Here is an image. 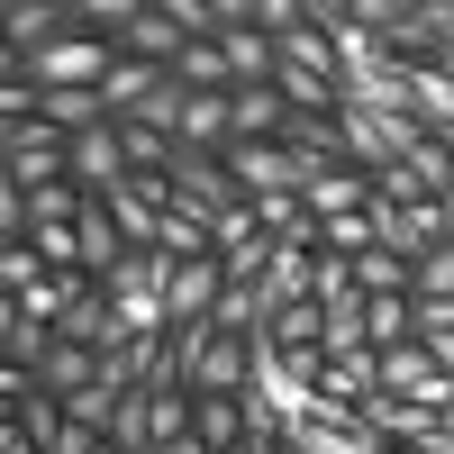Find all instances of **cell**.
<instances>
[{"instance_id":"6da1fadb","label":"cell","mask_w":454,"mask_h":454,"mask_svg":"<svg viewBox=\"0 0 454 454\" xmlns=\"http://www.w3.org/2000/svg\"><path fill=\"white\" fill-rule=\"evenodd\" d=\"M109 291V309H119V327L137 336V346H164V254H119V273L100 282Z\"/></svg>"},{"instance_id":"7a4b0ae2","label":"cell","mask_w":454,"mask_h":454,"mask_svg":"<svg viewBox=\"0 0 454 454\" xmlns=\"http://www.w3.org/2000/svg\"><path fill=\"white\" fill-rule=\"evenodd\" d=\"M0 182H19V192L73 182V137L46 128V119H10V128H0Z\"/></svg>"},{"instance_id":"3957f363","label":"cell","mask_w":454,"mask_h":454,"mask_svg":"<svg viewBox=\"0 0 454 454\" xmlns=\"http://www.w3.org/2000/svg\"><path fill=\"white\" fill-rule=\"evenodd\" d=\"M218 300H227V263L218 254L164 263V318H173V336L182 327H218Z\"/></svg>"},{"instance_id":"277c9868","label":"cell","mask_w":454,"mask_h":454,"mask_svg":"<svg viewBox=\"0 0 454 454\" xmlns=\"http://www.w3.org/2000/svg\"><path fill=\"white\" fill-rule=\"evenodd\" d=\"M173 200L182 209H200V218H227V209H246V192H237V173H227V155H200V145H173Z\"/></svg>"},{"instance_id":"5b68a950","label":"cell","mask_w":454,"mask_h":454,"mask_svg":"<svg viewBox=\"0 0 454 454\" xmlns=\"http://www.w3.org/2000/svg\"><path fill=\"white\" fill-rule=\"evenodd\" d=\"M300 300H318V246H273V273L254 282V309H263V327H273L282 309H300Z\"/></svg>"},{"instance_id":"8992f818","label":"cell","mask_w":454,"mask_h":454,"mask_svg":"<svg viewBox=\"0 0 454 454\" xmlns=\"http://www.w3.org/2000/svg\"><path fill=\"white\" fill-rule=\"evenodd\" d=\"M227 173H237V192L254 200V192H300L318 164H300L291 145H227Z\"/></svg>"},{"instance_id":"52a82bcc","label":"cell","mask_w":454,"mask_h":454,"mask_svg":"<svg viewBox=\"0 0 454 454\" xmlns=\"http://www.w3.org/2000/svg\"><path fill=\"white\" fill-rule=\"evenodd\" d=\"M73 182H82L91 200L128 182V145H119V119H109V128H91V137H73Z\"/></svg>"},{"instance_id":"ba28073f","label":"cell","mask_w":454,"mask_h":454,"mask_svg":"<svg viewBox=\"0 0 454 454\" xmlns=\"http://www.w3.org/2000/svg\"><path fill=\"white\" fill-rule=\"evenodd\" d=\"M182 46H192V36H182L173 19H164V0H145V19L119 36V55H137V64H155V73H173L182 64Z\"/></svg>"},{"instance_id":"9c48e42d","label":"cell","mask_w":454,"mask_h":454,"mask_svg":"<svg viewBox=\"0 0 454 454\" xmlns=\"http://www.w3.org/2000/svg\"><path fill=\"white\" fill-rule=\"evenodd\" d=\"M400 82H409V119H419L427 137H436V128H454V82H445L436 64H400Z\"/></svg>"},{"instance_id":"30bf717a","label":"cell","mask_w":454,"mask_h":454,"mask_svg":"<svg viewBox=\"0 0 454 454\" xmlns=\"http://www.w3.org/2000/svg\"><path fill=\"white\" fill-rule=\"evenodd\" d=\"M164 82H173V73H155V64H137V55H119V73H109V82H100V100H109V119H137V109L155 100Z\"/></svg>"},{"instance_id":"8fae6325","label":"cell","mask_w":454,"mask_h":454,"mask_svg":"<svg viewBox=\"0 0 454 454\" xmlns=\"http://www.w3.org/2000/svg\"><path fill=\"white\" fill-rule=\"evenodd\" d=\"M0 346H10V364H19V372H36V364L55 355V327H46V318H27L19 300H0Z\"/></svg>"},{"instance_id":"7c38bea8","label":"cell","mask_w":454,"mask_h":454,"mask_svg":"<svg viewBox=\"0 0 454 454\" xmlns=\"http://www.w3.org/2000/svg\"><path fill=\"white\" fill-rule=\"evenodd\" d=\"M91 382H100V355H91V346H64V336H55V355L36 364V391L73 400V391H91Z\"/></svg>"},{"instance_id":"4fadbf2b","label":"cell","mask_w":454,"mask_h":454,"mask_svg":"<svg viewBox=\"0 0 454 454\" xmlns=\"http://www.w3.org/2000/svg\"><path fill=\"white\" fill-rule=\"evenodd\" d=\"M409 282H419V263H409V254H391V246L355 254V291H364V300H409Z\"/></svg>"},{"instance_id":"5bb4252c","label":"cell","mask_w":454,"mask_h":454,"mask_svg":"<svg viewBox=\"0 0 454 454\" xmlns=\"http://www.w3.org/2000/svg\"><path fill=\"white\" fill-rule=\"evenodd\" d=\"M173 82H182V91H237V73H227V46H218V36H209V46H182Z\"/></svg>"},{"instance_id":"9a60e30c","label":"cell","mask_w":454,"mask_h":454,"mask_svg":"<svg viewBox=\"0 0 454 454\" xmlns=\"http://www.w3.org/2000/svg\"><path fill=\"white\" fill-rule=\"evenodd\" d=\"M192 436H200L209 454H237V445H246V409H237V400H200V419H192Z\"/></svg>"},{"instance_id":"2e32d148","label":"cell","mask_w":454,"mask_h":454,"mask_svg":"<svg viewBox=\"0 0 454 454\" xmlns=\"http://www.w3.org/2000/svg\"><path fill=\"white\" fill-rule=\"evenodd\" d=\"M119 145H128V173H173V137H155L145 119H119Z\"/></svg>"},{"instance_id":"e0dca14e","label":"cell","mask_w":454,"mask_h":454,"mask_svg":"<svg viewBox=\"0 0 454 454\" xmlns=\"http://www.w3.org/2000/svg\"><path fill=\"white\" fill-rule=\"evenodd\" d=\"M119 400H128V391L91 382V391H73V400H64V419H73V427H91V436H109V427H119Z\"/></svg>"},{"instance_id":"ac0fdd59","label":"cell","mask_w":454,"mask_h":454,"mask_svg":"<svg viewBox=\"0 0 454 454\" xmlns=\"http://www.w3.org/2000/svg\"><path fill=\"white\" fill-rule=\"evenodd\" d=\"M36 263H46V273H82V227H36Z\"/></svg>"},{"instance_id":"d6986e66","label":"cell","mask_w":454,"mask_h":454,"mask_svg":"<svg viewBox=\"0 0 454 454\" xmlns=\"http://www.w3.org/2000/svg\"><path fill=\"white\" fill-rule=\"evenodd\" d=\"M36 282H46V263H36V246H0V291H10V300H27Z\"/></svg>"},{"instance_id":"ffe728a7","label":"cell","mask_w":454,"mask_h":454,"mask_svg":"<svg viewBox=\"0 0 454 454\" xmlns=\"http://www.w3.org/2000/svg\"><path fill=\"white\" fill-rule=\"evenodd\" d=\"M409 300H454V246H436L419 263V282H409Z\"/></svg>"},{"instance_id":"44dd1931","label":"cell","mask_w":454,"mask_h":454,"mask_svg":"<svg viewBox=\"0 0 454 454\" xmlns=\"http://www.w3.org/2000/svg\"><path fill=\"white\" fill-rule=\"evenodd\" d=\"M0 454H46V445H36L27 427H0Z\"/></svg>"},{"instance_id":"7402d4cb","label":"cell","mask_w":454,"mask_h":454,"mask_svg":"<svg viewBox=\"0 0 454 454\" xmlns=\"http://www.w3.org/2000/svg\"><path fill=\"white\" fill-rule=\"evenodd\" d=\"M237 454H291V445H282V436H246Z\"/></svg>"},{"instance_id":"603a6c76","label":"cell","mask_w":454,"mask_h":454,"mask_svg":"<svg viewBox=\"0 0 454 454\" xmlns=\"http://www.w3.org/2000/svg\"><path fill=\"white\" fill-rule=\"evenodd\" d=\"M164 454H209V445H200V436H173V445H164Z\"/></svg>"}]
</instances>
